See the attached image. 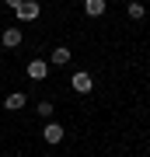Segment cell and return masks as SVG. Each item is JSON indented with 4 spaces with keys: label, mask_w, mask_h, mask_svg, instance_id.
<instances>
[{
    "label": "cell",
    "mask_w": 150,
    "mask_h": 157,
    "mask_svg": "<svg viewBox=\"0 0 150 157\" xmlns=\"http://www.w3.org/2000/svg\"><path fill=\"white\" fill-rule=\"evenodd\" d=\"M39 14H42V4H39V0H21V7H17V11H14L17 25H28V21H39Z\"/></svg>",
    "instance_id": "obj_1"
},
{
    "label": "cell",
    "mask_w": 150,
    "mask_h": 157,
    "mask_svg": "<svg viewBox=\"0 0 150 157\" xmlns=\"http://www.w3.org/2000/svg\"><path fill=\"white\" fill-rule=\"evenodd\" d=\"M70 87L77 91V94H91V91H94V77H91L87 70H73L70 73Z\"/></svg>",
    "instance_id": "obj_2"
},
{
    "label": "cell",
    "mask_w": 150,
    "mask_h": 157,
    "mask_svg": "<svg viewBox=\"0 0 150 157\" xmlns=\"http://www.w3.org/2000/svg\"><path fill=\"white\" fill-rule=\"evenodd\" d=\"M49 59H42V56H35V59H28V67H25V73H28V80H45L49 77Z\"/></svg>",
    "instance_id": "obj_3"
},
{
    "label": "cell",
    "mask_w": 150,
    "mask_h": 157,
    "mask_svg": "<svg viewBox=\"0 0 150 157\" xmlns=\"http://www.w3.org/2000/svg\"><path fill=\"white\" fill-rule=\"evenodd\" d=\"M39 136H42V140L49 143V147H56V143H63V136H67V129H63L60 122H56V119H49V122L42 126V133H39Z\"/></svg>",
    "instance_id": "obj_4"
},
{
    "label": "cell",
    "mask_w": 150,
    "mask_h": 157,
    "mask_svg": "<svg viewBox=\"0 0 150 157\" xmlns=\"http://www.w3.org/2000/svg\"><path fill=\"white\" fill-rule=\"evenodd\" d=\"M21 42H25L21 25H11V28H4V32H0V45H4V49H17Z\"/></svg>",
    "instance_id": "obj_5"
},
{
    "label": "cell",
    "mask_w": 150,
    "mask_h": 157,
    "mask_svg": "<svg viewBox=\"0 0 150 157\" xmlns=\"http://www.w3.org/2000/svg\"><path fill=\"white\" fill-rule=\"evenodd\" d=\"M25 105H28V94H25V91H11V94L4 98V108H7V112H21Z\"/></svg>",
    "instance_id": "obj_6"
},
{
    "label": "cell",
    "mask_w": 150,
    "mask_h": 157,
    "mask_svg": "<svg viewBox=\"0 0 150 157\" xmlns=\"http://www.w3.org/2000/svg\"><path fill=\"white\" fill-rule=\"evenodd\" d=\"M70 59H73V52L67 49V45H56V49L49 52V67H67Z\"/></svg>",
    "instance_id": "obj_7"
},
{
    "label": "cell",
    "mask_w": 150,
    "mask_h": 157,
    "mask_svg": "<svg viewBox=\"0 0 150 157\" xmlns=\"http://www.w3.org/2000/svg\"><path fill=\"white\" fill-rule=\"evenodd\" d=\"M108 11V0H84V14L87 17H101Z\"/></svg>",
    "instance_id": "obj_8"
},
{
    "label": "cell",
    "mask_w": 150,
    "mask_h": 157,
    "mask_svg": "<svg viewBox=\"0 0 150 157\" xmlns=\"http://www.w3.org/2000/svg\"><path fill=\"white\" fill-rule=\"evenodd\" d=\"M126 14H129V21H143V17H147V7L140 4V0H133V4L126 7Z\"/></svg>",
    "instance_id": "obj_9"
},
{
    "label": "cell",
    "mask_w": 150,
    "mask_h": 157,
    "mask_svg": "<svg viewBox=\"0 0 150 157\" xmlns=\"http://www.w3.org/2000/svg\"><path fill=\"white\" fill-rule=\"evenodd\" d=\"M35 108H39V119H45V122H49V119H52V112H56V105H52L49 98H42V101H39Z\"/></svg>",
    "instance_id": "obj_10"
},
{
    "label": "cell",
    "mask_w": 150,
    "mask_h": 157,
    "mask_svg": "<svg viewBox=\"0 0 150 157\" xmlns=\"http://www.w3.org/2000/svg\"><path fill=\"white\" fill-rule=\"evenodd\" d=\"M7 7H11V11H17V7H21V0H4Z\"/></svg>",
    "instance_id": "obj_11"
}]
</instances>
